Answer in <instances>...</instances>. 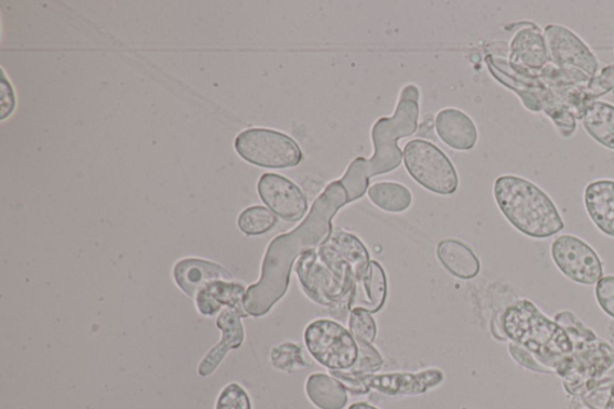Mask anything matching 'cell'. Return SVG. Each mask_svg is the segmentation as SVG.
Here are the masks:
<instances>
[{
    "instance_id": "6da1fadb",
    "label": "cell",
    "mask_w": 614,
    "mask_h": 409,
    "mask_svg": "<svg viewBox=\"0 0 614 409\" xmlns=\"http://www.w3.org/2000/svg\"><path fill=\"white\" fill-rule=\"evenodd\" d=\"M346 190L340 182L327 185L312 204L305 220L290 234L281 235L269 244L262 276L245 294L244 306L248 315L262 317L288 293L291 271L300 256L315 250L333 234L336 213L348 204Z\"/></svg>"
},
{
    "instance_id": "7a4b0ae2",
    "label": "cell",
    "mask_w": 614,
    "mask_h": 409,
    "mask_svg": "<svg viewBox=\"0 0 614 409\" xmlns=\"http://www.w3.org/2000/svg\"><path fill=\"white\" fill-rule=\"evenodd\" d=\"M420 92L416 86H406L392 117L380 118L373 129L374 155L358 158L348 166L340 184L346 190L348 202L362 198L373 176L397 170L403 159L399 141L416 133L419 119Z\"/></svg>"
},
{
    "instance_id": "3957f363",
    "label": "cell",
    "mask_w": 614,
    "mask_h": 409,
    "mask_svg": "<svg viewBox=\"0 0 614 409\" xmlns=\"http://www.w3.org/2000/svg\"><path fill=\"white\" fill-rule=\"evenodd\" d=\"M502 331L510 343L523 347L541 365L568 385L572 377V341L554 320L543 313L528 299L518 300L506 311L502 320Z\"/></svg>"
},
{
    "instance_id": "277c9868",
    "label": "cell",
    "mask_w": 614,
    "mask_h": 409,
    "mask_svg": "<svg viewBox=\"0 0 614 409\" xmlns=\"http://www.w3.org/2000/svg\"><path fill=\"white\" fill-rule=\"evenodd\" d=\"M494 195L506 219L527 237L546 239L564 229L562 216L551 197L523 176H499Z\"/></svg>"
},
{
    "instance_id": "5b68a950",
    "label": "cell",
    "mask_w": 614,
    "mask_h": 409,
    "mask_svg": "<svg viewBox=\"0 0 614 409\" xmlns=\"http://www.w3.org/2000/svg\"><path fill=\"white\" fill-rule=\"evenodd\" d=\"M553 320L563 326L574 345L571 354L572 377L563 386L571 397L580 399L594 381L612 369L614 348L570 311L556 313Z\"/></svg>"
},
{
    "instance_id": "8992f818",
    "label": "cell",
    "mask_w": 614,
    "mask_h": 409,
    "mask_svg": "<svg viewBox=\"0 0 614 409\" xmlns=\"http://www.w3.org/2000/svg\"><path fill=\"white\" fill-rule=\"evenodd\" d=\"M491 74L497 78L503 86L514 90L524 101L530 111H543L546 101L550 104L553 111V125L564 138H570L577 130V117L569 110V107L558 100L548 85L538 80L537 75L518 74L511 69L509 62L488 56L486 58ZM549 114V106H548Z\"/></svg>"
},
{
    "instance_id": "52a82bcc",
    "label": "cell",
    "mask_w": 614,
    "mask_h": 409,
    "mask_svg": "<svg viewBox=\"0 0 614 409\" xmlns=\"http://www.w3.org/2000/svg\"><path fill=\"white\" fill-rule=\"evenodd\" d=\"M237 153L255 166L283 170L295 168L304 155L290 136L270 129H249L237 136Z\"/></svg>"
},
{
    "instance_id": "ba28073f",
    "label": "cell",
    "mask_w": 614,
    "mask_h": 409,
    "mask_svg": "<svg viewBox=\"0 0 614 409\" xmlns=\"http://www.w3.org/2000/svg\"><path fill=\"white\" fill-rule=\"evenodd\" d=\"M403 162L412 179L431 193L453 195L459 187V175L453 162L429 141L413 140L405 146Z\"/></svg>"
},
{
    "instance_id": "9c48e42d",
    "label": "cell",
    "mask_w": 614,
    "mask_h": 409,
    "mask_svg": "<svg viewBox=\"0 0 614 409\" xmlns=\"http://www.w3.org/2000/svg\"><path fill=\"white\" fill-rule=\"evenodd\" d=\"M305 344L311 356L331 372H348L359 357L356 338L344 325L332 320L310 323Z\"/></svg>"
},
{
    "instance_id": "30bf717a",
    "label": "cell",
    "mask_w": 614,
    "mask_h": 409,
    "mask_svg": "<svg viewBox=\"0 0 614 409\" xmlns=\"http://www.w3.org/2000/svg\"><path fill=\"white\" fill-rule=\"evenodd\" d=\"M331 374L354 395L375 390L387 397H416L439 387L444 380V375L439 369L417 374L352 375L346 372H331Z\"/></svg>"
},
{
    "instance_id": "8fae6325",
    "label": "cell",
    "mask_w": 614,
    "mask_h": 409,
    "mask_svg": "<svg viewBox=\"0 0 614 409\" xmlns=\"http://www.w3.org/2000/svg\"><path fill=\"white\" fill-rule=\"evenodd\" d=\"M300 284L316 304L332 308L349 297L353 283L338 278L315 250H309L295 263Z\"/></svg>"
},
{
    "instance_id": "7c38bea8",
    "label": "cell",
    "mask_w": 614,
    "mask_h": 409,
    "mask_svg": "<svg viewBox=\"0 0 614 409\" xmlns=\"http://www.w3.org/2000/svg\"><path fill=\"white\" fill-rule=\"evenodd\" d=\"M551 256L557 268L572 282L592 286L604 278V267L599 255L579 237H557L551 245Z\"/></svg>"
},
{
    "instance_id": "4fadbf2b",
    "label": "cell",
    "mask_w": 614,
    "mask_h": 409,
    "mask_svg": "<svg viewBox=\"0 0 614 409\" xmlns=\"http://www.w3.org/2000/svg\"><path fill=\"white\" fill-rule=\"evenodd\" d=\"M317 252L338 278L353 284L365 276L371 262L363 241L345 230L333 232Z\"/></svg>"
},
{
    "instance_id": "5bb4252c",
    "label": "cell",
    "mask_w": 614,
    "mask_h": 409,
    "mask_svg": "<svg viewBox=\"0 0 614 409\" xmlns=\"http://www.w3.org/2000/svg\"><path fill=\"white\" fill-rule=\"evenodd\" d=\"M548 46L549 61L558 69H577L585 76L595 78L599 62L583 41L561 24H549L543 32Z\"/></svg>"
},
{
    "instance_id": "9a60e30c",
    "label": "cell",
    "mask_w": 614,
    "mask_h": 409,
    "mask_svg": "<svg viewBox=\"0 0 614 409\" xmlns=\"http://www.w3.org/2000/svg\"><path fill=\"white\" fill-rule=\"evenodd\" d=\"M257 190L268 209L284 222H300L309 211L303 190L286 176L266 173L259 180Z\"/></svg>"
},
{
    "instance_id": "2e32d148",
    "label": "cell",
    "mask_w": 614,
    "mask_h": 409,
    "mask_svg": "<svg viewBox=\"0 0 614 409\" xmlns=\"http://www.w3.org/2000/svg\"><path fill=\"white\" fill-rule=\"evenodd\" d=\"M549 62L543 34L536 25L518 31L510 45L509 65L515 73L535 75Z\"/></svg>"
},
{
    "instance_id": "e0dca14e",
    "label": "cell",
    "mask_w": 614,
    "mask_h": 409,
    "mask_svg": "<svg viewBox=\"0 0 614 409\" xmlns=\"http://www.w3.org/2000/svg\"><path fill=\"white\" fill-rule=\"evenodd\" d=\"M388 295V281L384 267L371 261L365 276L353 286L348 297V310H364L373 313L385 306Z\"/></svg>"
},
{
    "instance_id": "ac0fdd59",
    "label": "cell",
    "mask_w": 614,
    "mask_h": 409,
    "mask_svg": "<svg viewBox=\"0 0 614 409\" xmlns=\"http://www.w3.org/2000/svg\"><path fill=\"white\" fill-rule=\"evenodd\" d=\"M174 280L180 289L191 298L207 288L211 283L220 280H231L227 269L214 262L186 258L175 265Z\"/></svg>"
},
{
    "instance_id": "d6986e66",
    "label": "cell",
    "mask_w": 614,
    "mask_h": 409,
    "mask_svg": "<svg viewBox=\"0 0 614 409\" xmlns=\"http://www.w3.org/2000/svg\"><path fill=\"white\" fill-rule=\"evenodd\" d=\"M243 317L241 313L230 309L224 310L217 317L216 325L223 332V338L220 344L216 345L200 364V376L212 375L229 351L237 349L243 345L245 337Z\"/></svg>"
},
{
    "instance_id": "ffe728a7",
    "label": "cell",
    "mask_w": 614,
    "mask_h": 409,
    "mask_svg": "<svg viewBox=\"0 0 614 409\" xmlns=\"http://www.w3.org/2000/svg\"><path fill=\"white\" fill-rule=\"evenodd\" d=\"M435 132L450 148L465 152L477 141V129L474 121L456 108H445L434 120Z\"/></svg>"
},
{
    "instance_id": "44dd1931",
    "label": "cell",
    "mask_w": 614,
    "mask_h": 409,
    "mask_svg": "<svg viewBox=\"0 0 614 409\" xmlns=\"http://www.w3.org/2000/svg\"><path fill=\"white\" fill-rule=\"evenodd\" d=\"M245 294H247V291L240 283L231 280H220L207 286L195 299L202 315L213 316L226 306V309L235 310L247 317L249 315L244 306Z\"/></svg>"
},
{
    "instance_id": "7402d4cb",
    "label": "cell",
    "mask_w": 614,
    "mask_h": 409,
    "mask_svg": "<svg viewBox=\"0 0 614 409\" xmlns=\"http://www.w3.org/2000/svg\"><path fill=\"white\" fill-rule=\"evenodd\" d=\"M583 200L591 220L603 234L614 238V181L590 183L584 190Z\"/></svg>"
},
{
    "instance_id": "603a6c76",
    "label": "cell",
    "mask_w": 614,
    "mask_h": 409,
    "mask_svg": "<svg viewBox=\"0 0 614 409\" xmlns=\"http://www.w3.org/2000/svg\"><path fill=\"white\" fill-rule=\"evenodd\" d=\"M437 257L441 265L455 278L472 280L480 276L481 261L474 251L456 239H445L437 247Z\"/></svg>"
},
{
    "instance_id": "cb8c5ba5",
    "label": "cell",
    "mask_w": 614,
    "mask_h": 409,
    "mask_svg": "<svg viewBox=\"0 0 614 409\" xmlns=\"http://www.w3.org/2000/svg\"><path fill=\"white\" fill-rule=\"evenodd\" d=\"M306 395L320 409H344L348 402L347 389L332 375H311L306 381Z\"/></svg>"
},
{
    "instance_id": "d4e9b609",
    "label": "cell",
    "mask_w": 614,
    "mask_h": 409,
    "mask_svg": "<svg viewBox=\"0 0 614 409\" xmlns=\"http://www.w3.org/2000/svg\"><path fill=\"white\" fill-rule=\"evenodd\" d=\"M582 127L599 144L614 150V106L593 101L585 106L581 117Z\"/></svg>"
},
{
    "instance_id": "484cf974",
    "label": "cell",
    "mask_w": 614,
    "mask_h": 409,
    "mask_svg": "<svg viewBox=\"0 0 614 409\" xmlns=\"http://www.w3.org/2000/svg\"><path fill=\"white\" fill-rule=\"evenodd\" d=\"M367 194L376 207L388 213L406 212L413 202L411 191L399 183H376L368 187Z\"/></svg>"
},
{
    "instance_id": "4316f807",
    "label": "cell",
    "mask_w": 614,
    "mask_h": 409,
    "mask_svg": "<svg viewBox=\"0 0 614 409\" xmlns=\"http://www.w3.org/2000/svg\"><path fill=\"white\" fill-rule=\"evenodd\" d=\"M277 224L278 216L262 206L245 209L238 217L239 229L249 237L266 235Z\"/></svg>"
},
{
    "instance_id": "83f0119b",
    "label": "cell",
    "mask_w": 614,
    "mask_h": 409,
    "mask_svg": "<svg viewBox=\"0 0 614 409\" xmlns=\"http://www.w3.org/2000/svg\"><path fill=\"white\" fill-rule=\"evenodd\" d=\"M270 359L276 369L289 374L305 369L309 366L304 359L302 347L292 343H286L272 349Z\"/></svg>"
},
{
    "instance_id": "f1b7e54d",
    "label": "cell",
    "mask_w": 614,
    "mask_h": 409,
    "mask_svg": "<svg viewBox=\"0 0 614 409\" xmlns=\"http://www.w3.org/2000/svg\"><path fill=\"white\" fill-rule=\"evenodd\" d=\"M349 330L357 343L373 345L377 336V325L370 312L353 310L349 316Z\"/></svg>"
},
{
    "instance_id": "f546056e",
    "label": "cell",
    "mask_w": 614,
    "mask_h": 409,
    "mask_svg": "<svg viewBox=\"0 0 614 409\" xmlns=\"http://www.w3.org/2000/svg\"><path fill=\"white\" fill-rule=\"evenodd\" d=\"M357 344L359 347L358 360L346 373L352 375H373L378 373L385 365L384 357L380 356V353L373 345Z\"/></svg>"
},
{
    "instance_id": "4dcf8cb0",
    "label": "cell",
    "mask_w": 614,
    "mask_h": 409,
    "mask_svg": "<svg viewBox=\"0 0 614 409\" xmlns=\"http://www.w3.org/2000/svg\"><path fill=\"white\" fill-rule=\"evenodd\" d=\"M216 409H251V401L248 392L234 384L223 390L218 397Z\"/></svg>"
},
{
    "instance_id": "1f68e13d",
    "label": "cell",
    "mask_w": 614,
    "mask_h": 409,
    "mask_svg": "<svg viewBox=\"0 0 614 409\" xmlns=\"http://www.w3.org/2000/svg\"><path fill=\"white\" fill-rule=\"evenodd\" d=\"M581 402L590 409H614V395L607 385H595L581 395Z\"/></svg>"
},
{
    "instance_id": "d6a6232c",
    "label": "cell",
    "mask_w": 614,
    "mask_h": 409,
    "mask_svg": "<svg viewBox=\"0 0 614 409\" xmlns=\"http://www.w3.org/2000/svg\"><path fill=\"white\" fill-rule=\"evenodd\" d=\"M597 304L614 320V276L600 279L595 288Z\"/></svg>"
},
{
    "instance_id": "836d02e7",
    "label": "cell",
    "mask_w": 614,
    "mask_h": 409,
    "mask_svg": "<svg viewBox=\"0 0 614 409\" xmlns=\"http://www.w3.org/2000/svg\"><path fill=\"white\" fill-rule=\"evenodd\" d=\"M509 353L511 358L518 364L525 367L526 370L534 372L537 374L553 375L548 367L541 365L529 352L514 343L509 344Z\"/></svg>"
},
{
    "instance_id": "e575fe53",
    "label": "cell",
    "mask_w": 614,
    "mask_h": 409,
    "mask_svg": "<svg viewBox=\"0 0 614 409\" xmlns=\"http://www.w3.org/2000/svg\"><path fill=\"white\" fill-rule=\"evenodd\" d=\"M2 92V119H6L12 114L13 106H15V98H13L12 88L8 84L6 75H3Z\"/></svg>"
},
{
    "instance_id": "d590c367",
    "label": "cell",
    "mask_w": 614,
    "mask_h": 409,
    "mask_svg": "<svg viewBox=\"0 0 614 409\" xmlns=\"http://www.w3.org/2000/svg\"><path fill=\"white\" fill-rule=\"evenodd\" d=\"M595 385H607V386H610L611 390H612V394L614 395V369L610 370L603 378H600L596 381H594V384H592L591 387H593ZM589 389H586V390H589Z\"/></svg>"
},
{
    "instance_id": "8d00e7d4",
    "label": "cell",
    "mask_w": 614,
    "mask_h": 409,
    "mask_svg": "<svg viewBox=\"0 0 614 409\" xmlns=\"http://www.w3.org/2000/svg\"><path fill=\"white\" fill-rule=\"evenodd\" d=\"M348 409H378V408L365 402H359V403L352 405Z\"/></svg>"
},
{
    "instance_id": "74e56055",
    "label": "cell",
    "mask_w": 614,
    "mask_h": 409,
    "mask_svg": "<svg viewBox=\"0 0 614 409\" xmlns=\"http://www.w3.org/2000/svg\"><path fill=\"white\" fill-rule=\"evenodd\" d=\"M586 408H589V407H586ZM589 409H590V408H589Z\"/></svg>"
}]
</instances>
